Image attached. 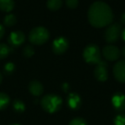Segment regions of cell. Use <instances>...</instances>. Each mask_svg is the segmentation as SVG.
<instances>
[{
	"label": "cell",
	"mask_w": 125,
	"mask_h": 125,
	"mask_svg": "<svg viewBox=\"0 0 125 125\" xmlns=\"http://www.w3.org/2000/svg\"><path fill=\"white\" fill-rule=\"evenodd\" d=\"M113 17V12L111 7L101 1L92 3L87 13L89 23L95 28H102L111 25Z\"/></svg>",
	"instance_id": "6da1fadb"
},
{
	"label": "cell",
	"mask_w": 125,
	"mask_h": 125,
	"mask_svg": "<svg viewBox=\"0 0 125 125\" xmlns=\"http://www.w3.org/2000/svg\"><path fill=\"white\" fill-rule=\"evenodd\" d=\"M63 100L59 95L50 94L45 95L40 100V105L45 112L49 113H54L61 108Z\"/></svg>",
	"instance_id": "7a4b0ae2"
},
{
	"label": "cell",
	"mask_w": 125,
	"mask_h": 125,
	"mask_svg": "<svg viewBox=\"0 0 125 125\" xmlns=\"http://www.w3.org/2000/svg\"><path fill=\"white\" fill-rule=\"evenodd\" d=\"M49 31L43 26H37L30 31L28 35V40L34 45H42L46 43L49 39Z\"/></svg>",
	"instance_id": "3957f363"
},
{
	"label": "cell",
	"mask_w": 125,
	"mask_h": 125,
	"mask_svg": "<svg viewBox=\"0 0 125 125\" xmlns=\"http://www.w3.org/2000/svg\"><path fill=\"white\" fill-rule=\"evenodd\" d=\"M83 58L88 64L97 65L101 61V54L99 48L96 44H88L83 50Z\"/></svg>",
	"instance_id": "277c9868"
},
{
	"label": "cell",
	"mask_w": 125,
	"mask_h": 125,
	"mask_svg": "<svg viewBox=\"0 0 125 125\" xmlns=\"http://www.w3.org/2000/svg\"><path fill=\"white\" fill-rule=\"evenodd\" d=\"M121 26L118 23L111 24L107 26L105 33H104V38L105 40L109 43H113L118 40L119 37H121Z\"/></svg>",
	"instance_id": "5b68a950"
},
{
	"label": "cell",
	"mask_w": 125,
	"mask_h": 125,
	"mask_svg": "<svg viewBox=\"0 0 125 125\" xmlns=\"http://www.w3.org/2000/svg\"><path fill=\"white\" fill-rule=\"evenodd\" d=\"M102 54H103V56L105 57V60L110 61H114L118 60V58L120 57L121 52L117 46L106 45V46L103 48Z\"/></svg>",
	"instance_id": "8992f818"
},
{
	"label": "cell",
	"mask_w": 125,
	"mask_h": 125,
	"mask_svg": "<svg viewBox=\"0 0 125 125\" xmlns=\"http://www.w3.org/2000/svg\"><path fill=\"white\" fill-rule=\"evenodd\" d=\"M94 77L97 80L100 82H105L108 78V70H107V63L105 61H100L97 64L94 69Z\"/></svg>",
	"instance_id": "52a82bcc"
},
{
	"label": "cell",
	"mask_w": 125,
	"mask_h": 125,
	"mask_svg": "<svg viewBox=\"0 0 125 125\" xmlns=\"http://www.w3.org/2000/svg\"><path fill=\"white\" fill-rule=\"evenodd\" d=\"M69 48V42L64 37L57 38L52 43V51L56 54H63Z\"/></svg>",
	"instance_id": "ba28073f"
},
{
	"label": "cell",
	"mask_w": 125,
	"mask_h": 125,
	"mask_svg": "<svg viewBox=\"0 0 125 125\" xmlns=\"http://www.w3.org/2000/svg\"><path fill=\"white\" fill-rule=\"evenodd\" d=\"M24 41H25V35L21 31H12L8 38L9 43L12 47H19L24 43Z\"/></svg>",
	"instance_id": "9c48e42d"
},
{
	"label": "cell",
	"mask_w": 125,
	"mask_h": 125,
	"mask_svg": "<svg viewBox=\"0 0 125 125\" xmlns=\"http://www.w3.org/2000/svg\"><path fill=\"white\" fill-rule=\"evenodd\" d=\"M113 74L118 82L125 83V60L117 61L114 65Z\"/></svg>",
	"instance_id": "30bf717a"
},
{
	"label": "cell",
	"mask_w": 125,
	"mask_h": 125,
	"mask_svg": "<svg viewBox=\"0 0 125 125\" xmlns=\"http://www.w3.org/2000/svg\"><path fill=\"white\" fill-rule=\"evenodd\" d=\"M111 103L116 110L118 112H123L125 110V95L121 92L116 93L112 96Z\"/></svg>",
	"instance_id": "8fae6325"
},
{
	"label": "cell",
	"mask_w": 125,
	"mask_h": 125,
	"mask_svg": "<svg viewBox=\"0 0 125 125\" xmlns=\"http://www.w3.org/2000/svg\"><path fill=\"white\" fill-rule=\"evenodd\" d=\"M67 104L72 110H77L82 105V99L76 93H70L67 97Z\"/></svg>",
	"instance_id": "7c38bea8"
},
{
	"label": "cell",
	"mask_w": 125,
	"mask_h": 125,
	"mask_svg": "<svg viewBox=\"0 0 125 125\" xmlns=\"http://www.w3.org/2000/svg\"><path fill=\"white\" fill-rule=\"evenodd\" d=\"M29 92L34 96H40L42 94L44 91V87L40 82L37 80H33L30 82L28 85Z\"/></svg>",
	"instance_id": "4fadbf2b"
},
{
	"label": "cell",
	"mask_w": 125,
	"mask_h": 125,
	"mask_svg": "<svg viewBox=\"0 0 125 125\" xmlns=\"http://www.w3.org/2000/svg\"><path fill=\"white\" fill-rule=\"evenodd\" d=\"M15 7L14 0H0V10L3 12H10Z\"/></svg>",
	"instance_id": "5bb4252c"
},
{
	"label": "cell",
	"mask_w": 125,
	"mask_h": 125,
	"mask_svg": "<svg viewBox=\"0 0 125 125\" xmlns=\"http://www.w3.org/2000/svg\"><path fill=\"white\" fill-rule=\"evenodd\" d=\"M47 8L51 10H57L62 7L63 0H47Z\"/></svg>",
	"instance_id": "9a60e30c"
},
{
	"label": "cell",
	"mask_w": 125,
	"mask_h": 125,
	"mask_svg": "<svg viewBox=\"0 0 125 125\" xmlns=\"http://www.w3.org/2000/svg\"><path fill=\"white\" fill-rule=\"evenodd\" d=\"M16 21V17L13 14H8L7 15H5L4 19H3V24H4V26H8V27H10V26H13L14 25H15Z\"/></svg>",
	"instance_id": "2e32d148"
},
{
	"label": "cell",
	"mask_w": 125,
	"mask_h": 125,
	"mask_svg": "<svg viewBox=\"0 0 125 125\" xmlns=\"http://www.w3.org/2000/svg\"><path fill=\"white\" fill-rule=\"evenodd\" d=\"M10 97L4 93H0V111H3L10 104Z\"/></svg>",
	"instance_id": "e0dca14e"
},
{
	"label": "cell",
	"mask_w": 125,
	"mask_h": 125,
	"mask_svg": "<svg viewBox=\"0 0 125 125\" xmlns=\"http://www.w3.org/2000/svg\"><path fill=\"white\" fill-rule=\"evenodd\" d=\"M13 108L16 112H23L25 111V104L20 100H15L13 101Z\"/></svg>",
	"instance_id": "ac0fdd59"
},
{
	"label": "cell",
	"mask_w": 125,
	"mask_h": 125,
	"mask_svg": "<svg viewBox=\"0 0 125 125\" xmlns=\"http://www.w3.org/2000/svg\"><path fill=\"white\" fill-rule=\"evenodd\" d=\"M10 48L5 43H0V60H3L9 55Z\"/></svg>",
	"instance_id": "d6986e66"
},
{
	"label": "cell",
	"mask_w": 125,
	"mask_h": 125,
	"mask_svg": "<svg viewBox=\"0 0 125 125\" xmlns=\"http://www.w3.org/2000/svg\"><path fill=\"white\" fill-rule=\"evenodd\" d=\"M22 53H23V55L27 58H30L34 54V49H33V46L31 45H27V46L24 47L23 50H22Z\"/></svg>",
	"instance_id": "ffe728a7"
},
{
	"label": "cell",
	"mask_w": 125,
	"mask_h": 125,
	"mask_svg": "<svg viewBox=\"0 0 125 125\" xmlns=\"http://www.w3.org/2000/svg\"><path fill=\"white\" fill-rule=\"evenodd\" d=\"M3 70H4V73H6V74L10 75L11 73H14V71H15V64L12 62L6 63V64L4 65Z\"/></svg>",
	"instance_id": "44dd1931"
},
{
	"label": "cell",
	"mask_w": 125,
	"mask_h": 125,
	"mask_svg": "<svg viewBox=\"0 0 125 125\" xmlns=\"http://www.w3.org/2000/svg\"><path fill=\"white\" fill-rule=\"evenodd\" d=\"M69 125H87V121L82 117H75L69 122Z\"/></svg>",
	"instance_id": "7402d4cb"
},
{
	"label": "cell",
	"mask_w": 125,
	"mask_h": 125,
	"mask_svg": "<svg viewBox=\"0 0 125 125\" xmlns=\"http://www.w3.org/2000/svg\"><path fill=\"white\" fill-rule=\"evenodd\" d=\"M115 125H125V115L124 114H119L114 119Z\"/></svg>",
	"instance_id": "603a6c76"
},
{
	"label": "cell",
	"mask_w": 125,
	"mask_h": 125,
	"mask_svg": "<svg viewBox=\"0 0 125 125\" xmlns=\"http://www.w3.org/2000/svg\"><path fill=\"white\" fill-rule=\"evenodd\" d=\"M67 7L69 9H75L78 6L79 1L78 0H65Z\"/></svg>",
	"instance_id": "cb8c5ba5"
},
{
	"label": "cell",
	"mask_w": 125,
	"mask_h": 125,
	"mask_svg": "<svg viewBox=\"0 0 125 125\" xmlns=\"http://www.w3.org/2000/svg\"><path fill=\"white\" fill-rule=\"evenodd\" d=\"M4 33H5V28H4V26L0 24V39H1V38H3V36H4Z\"/></svg>",
	"instance_id": "d4e9b609"
},
{
	"label": "cell",
	"mask_w": 125,
	"mask_h": 125,
	"mask_svg": "<svg viewBox=\"0 0 125 125\" xmlns=\"http://www.w3.org/2000/svg\"><path fill=\"white\" fill-rule=\"evenodd\" d=\"M62 88H63V91H68L69 90V85L67 83H63V85H62Z\"/></svg>",
	"instance_id": "484cf974"
},
{
	"label": "cell",
	"mask_w": 125,
	"mask_h": 125,
	"mask_svg": "<svg viewBox=\"0 0 125 125\" xmlns=\"http://www.w3.org/2000/svg\"><path fill=\"white\" fill-rule=\"evenodd\" d=\"M121 38H123V40H124V41H125V28L122 31H121Z\"/></svg>",
	"instance_id": "4316f807"
},
{
	"label": "cell",
	"mask_w": 125,
	"mask_h": 125,
	"mask_svg": "<svg viewBox=\"0 0 125 125\" xmlns=\"http://www.w3.org/2000/svg\"><path fill=\"white\" fill-rule=\"evenodd\" d=\"M121 21L124 24H125V12L122 15V17H121Z\"/></svg>",
	"instance_id": "83f0119b"
},
{
	"label": "cell",
	"mask_w": 125,
	"mask_h": 125,
	"mask_svg": "<svg viewBox=\"0 0 125 125\" xmlns=\"http://www.w3.org/2000/svg\"><path fill=\"white\" fill-rule=\"evenodd\" d=\"M121 54H122V55L124 56V58L125 59V46H124V48H123L122 51H121Z\"/></svg>",
	"instance_id": "f1b7e54d"
},
{
	"label": "cell",
	"mask_w": 125,
	"mask_h": 125,
	"mask_svg": "<svg viewBox=\"0 0 125 125\" xmlns=\"http://www.w3.org/2000/svg\"><path fill=\"white\" fill-rule=\"evenodd\" d=\"M2 80H3V77H2L1 73H0V83H2Z\"/></svg>",
	"instance_id": "f546056e"
},
{
	"label": "cell",
	"mask_w": 125,
	"mask_h": 125,
	"mask_svg": "<svg viewBox=\"0 0 125 125\" xmlns=\"http://www.w3.org/2000/svg\"><path fill=\"white\" fill-rule=\"evenodd\" d=\"M10 125H21V124H10Z\"/></svg>",
	"instance_id": "4dcf8cb0"
}]
</instances>
